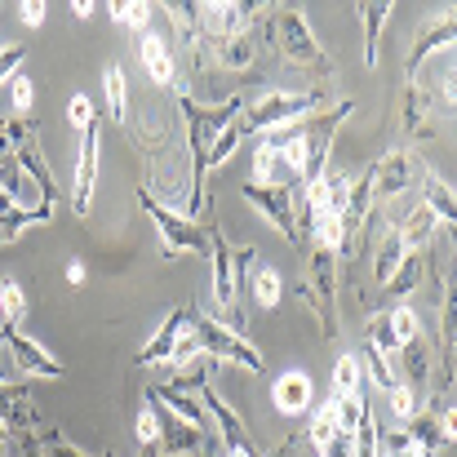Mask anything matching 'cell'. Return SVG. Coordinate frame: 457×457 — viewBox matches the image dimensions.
I'll use <instances>...</instances> for the list:
<instances>
[{"mask_svg": "<svg viewBox=\"0 0 457 457\" xmlns=\"http://www.w3.org/2000/svg\"><path fill=\"white\" fill-rule=\"evenodd\" d=\"M200 409H204V418H213V427H218V436H222V445H227V453H236V449H249V431H245V422H240V413L213 391V382H204L200 391Z\"/></svg>", "mask_w": 457, "mask_h": 457, "instance_id": "cell-10", "label": "cell"}, {"mask_svg": "<svg viewBox=\"0 0 457 457\" xmlns=\"http://www.w3.org/2000/svg\"><path fill=\"white\" fill-rule=\"evenodd\" d=\"M134 431H138V440H143V445H160V418H155V409H152V404H147V409L138 413Z\"/></svg>", "mask_w": 457, "mask_h": 457, "instance_id": "cell-44", "label": "cell"}, {"mask_svg": "<svg viewBox=\"0 0 457 457\" xmlns=\"http://www.w3.org/2000/svg\"><path fill=\"white\" fill-rule=\"evenodd\" d=\"M391 333H395V346H409V342L422 337V320H418L409 306H395V311H391Z\"/></svg>", "mask_w": 457, "mask_h": 457, "instance_id": "cell-36", "label": "cell"}, {"mask_svg": "<svg viewBox=\"0 0 457 457\" xmlns=\"http://www.w3.org/2000/svg\"><path fill=\"white\" fill-rule=\"evenodd\" d=\"M138 54H143V67L152 71L155 85H160V89H169V85H173V76H178L169 45H164V40H160L155 31H143V40H138Z\"/></svg>", "mask_w": 457, "mask_h": 457, "instance_id": "cell-19", "label": "cell"}, {"mask_svg": "<svg viewBox=\"0 0 457 457\" xmlns=\"http://www.w3.org/2000/svg\"><path fill=\"white\" fill-rule=\"evenodd\" d=\"M422 187H427V209L436 213V222H445V227H453V222H457V209H453V187H449V182H440L436 173H422Z\"/></svg>", "mask_w": 457, "mask_h": 457, "instance_id": "cell-22", "label": "cell"}, {"mask_svg": "<svg viewBox=\"0 0 457 457\" xmlns=\"http://www.w3.org/2000/svg\"><path fill=\"white\" fill-rule=\"evenodd\" d=\"M364 13V62L378 67V36H382V22L391 13V0H378V4H360Z\"/></svg>", "mask_w": 457, "mask_h": 457, "instance_id": "cell-24", "label": "cell"}, {"mask_svg": "<svg viewBox=\"0 0 457 457\" xmlns=\"http://www.w3.org/2000/svg\"><path fill=\"white\" fill-rule=\"evenodd\" d=\"M0 303H4V320H9V324H18V320H22L27 303H22V289H18V280H0Z\"/></svg>", "mask_w": 457, "mask_h": 457, "instance_id": "cell-41", "label": "cell"}, {"mask_svg": "<svg viewBox=\"0 0 457 457\" xmlns=\"http://www.w3.org/2000/svg\"><path fill=\"white\" fill-rule=\"evenodd\" d=\"M320 103H324L320 89H311V94H267V98H258L253 107H245V112L236 116V129H240V138H249V134H271V129H285V125L311 116Z\"/></svg>", "mask_w": 457, "mask_h": 457, "instance_id": "cell-2", "label": "cell"}, {"mask_svg": "<svg viewBox=\"0 0 457 457\" xmlns=\"http://www.w3.org/2000/svg\"><path fill=\"white\" fill-rule=\"evenodd\" d=\"M453 36H457V18H453V13H445V18L427 22V27L418 31V40H413L409 58H404V80H409V85H418V71H422V62H427L431 54L449 49V45H453Z\"/></svg>", "mask_w": 457, "mask_h": 457, "instance_id": "cell-9", "label": "cell"}, {"mask_svg": "<svg viewBox=\"0 0 457 457\" xmlns=\"http://www.w3.org/2000/svg\"><path fill=\"white\" fill-rule=\"evenodd\" d=\"M67 280H71V285H85V267L71 262V267H67Z\"/></svg>", "mask_w": 457, "mask_h": 457, "instance_id": "cell-50", "label": "cell"}, {"mask_svg": "<svg viewBox=\"0 0 457 457\" xmlns=\"http://www.w3.org/2000/svg\"><path fill=\"white\" fill-rule=\"evenodd\" d=\"M0 445H9V431H4V422H0Z\"/></svg>", "mask_w": 457, "mask_h": 457, "instance_id": "cell-54", "label": "cell"}, {"mask_svg": "<svg viewBox=\"0 0 457 457\" xmlns=\"http://www.w3.org/2000/svg\"><path fill=\"white\" fill-rule=\"evenodd\" d=\"M22 58H27V49H22V45H13V49H0V85H9V80L22 71Z\"/></svg>", "mask_w": 457, "mask_h": 457, "instance_id": "cell-43", "label": "cell"}, {"mask_svg": "<svg viewBox=\"0 0 457 457\" xmlns=\"http://www.w3.org/2000/svg\"><path fill=\"white\" fill-rule=\"evenodd\" d=\"M13 164H18V169H22V173L36 182V195H40V204H49V209H54V204H58V182H54V173H49L45 155L36 152L31 143H22V147L13 152Z\"/></svg>", "mask_w": 457, "mask_h": 457, "instance_id": "cell-17", "label": "cell"}, {"mask_svg": "<svg viewBox=\"0 0 457 457\" xmlns=\"http://www.w3.org/2000/svg\"><path fill=\"white\" fill-rule=\"evenodd\" d=\"M18 13H22V22H27V27H40V22H45V4H40V0L18 4Z\"/></svg>", "mask_w": 457, "mask_h": 457, "instance_id": "cell-47", "label": "cell"}, {"mask_svg": "<svg viewBox=\"0 0 457 457\" xmlns=\"http://www.w3.org/2000/svg\"><path fill=\"white\" fill-rule=\"evenodd\" d=\"M125 67L120 62H112L107 67V76H103V89H107V107H112V116L116 120H125V107H129V94H125Z\"/></svg>", "mask_w": 457, "mask_h": 457, "instance_id": "cell-30", "label": "cell"}, {"mask_svg": "<svg viewBox=\"0 0 457 457\" xmlns=\"http://www.w3.org/2000/svg\"><path fill=\"white\" fill-rule=\"evenodd\" d=\"M333 436H337V413H333V400H328V404H320V409H315V418H311V431H306V440H311V445L320 449V445H328Z\"/></svg>", "mask_w": 457, "mask_h": 457, "instance_id": "cell-37", "label": "cell"}, {"mask_svg": "<svg viewBox=\"0 0 457 457\" xmlns=\"http://www.w3.org/2000/svg\"><path fill=\"white\" fill-rule=\"evenodd\" d=\"M160 418V453L164 457H187V453H204V431L187 427L182 418H173L169 409H160L155 400H147Z\"/></svg>", "mask_w": 457, "mask_h": 457, "instance_id": "cell-12", "label": "cell"}, {"mask_svg": "<svg viewBox=\"0 0 457 457\" xmlns=\"http://www.w3.org/2000/svg\"><path fill=\"white\" fill-rule=\"evenodd\" d=\"M9 209H18V204H13V200H9V195L0 191V213H9Z\"/></svg>", "mask_w": 457, "mask_h": 457, "instance_id": "cell-52", "label": "cell"}, {"mask_svg": "<svg viewBox=\"0 0 457 457\" xmlns=\"http://www.w3.org/2000/svg\"><path fill=\"white\" fill-rule=\"evenodd\" d=\"M13 155V138H9V129L0 125V160H9Z\"/></svg>", "mask_w": 457, "mask_h": 457, "instance_id": "cell-49", "label": "cell"}, {"mask_svg": "<svg viewBox=\"0 0 457 457\" xmlns=\"http://www.w3.org/2000/svg\"><path fill=\"white\" fill-rule=\"evenodd\" d=\"M240 195L289 240V245H298L303 249V240H298V227H294V191H285V187H267V182H245L240 187Z\"/></svg>", "mask_w": 457, "mask_h": 457, "instance_id": "cell-6", "label": "cell"}, {"mask_svg": "<svg viewBox=\"0 0 457 457\" xmlns=\"http://www.w3.org/2000/svg\"><path fill=\"white\" fill-rule=\"evenodd\" d=\"M71 13H76V18H80V22H85V18H89V13H94V4H85V0H76V4H71Z\"/></svg>", "mask_w": 457, "mask_h": 457, "instance_id": "cell-51", "label": "cell"}, {"mask_svg": "<svg viewBox=\"0 0 457 457\" xmlns=\"http://www.w3.org/2000/svg\"><path fill=\"white\" fill-rule=\"evenodd\" d=\"M103 457H112V453H103Z\"/></svg>", "mask_w": 457, "mask_h": 457, "instance_id": "cell-56", "label": "cell"}, {"mask_svg": "<svg viewBox=\"0 0 457 457\" xmlns=\"http://www.w3.org/2000/svg\"><path fill=\"white\" fill-rule=\"evenodd\" d=\"M22 457H45V449H40V440L22 436Z\"/></svg>", "mask_w": 457, "mask_h": 457, "instance_id": "cell-48", "label": "cell"}, {"mask_svg": "<svg viewBox=\"0 0 457 457\" xmlns=\"http://www.w3.org/2000/svg\"><path fill=\"white\" fill-rule=\"evenodd\" d=\"M404 262V245H400V236L391 231L386 240H382V253H378V262H373V285L382 289L391 276H395V267Z\"/></svg>", "mask_w": 457, "mask_h": 457, "instance_id": "cell-29", "label": "cell"}, {"mask_svg": "<svg viewBox=\"0 0 457 457\" xmlns=\"http://www.w3.org/2000/svg\"><path fill=\"white\" fill-rule=\"evenodd\" d=\"M355 457H378V418H373V409H364V418L355 422Z\"/></svg>", "mask_w": 457, "mask_h": 457, "instance_id": "cell-39", "label": "cell"}, {"mask_svg": "<svg viewBox=\"0 0 457 457\" xmlns=\"http://www.w3.org/2000/svg\"><path fill=\"white\" fill-rule=\"evenodd\" d=\"M253 58H258V36H253V31H245V36H236V40H222V45H218V62H222V67H231V71L249 67Z\"/></svg>", "mask_w": 457, "mask_h": 457, "instance_id": "cell-26", "label": "cell"}, {"mask_svg": "<svg viewBox=\"0 0 457 457\" xmlns=\"http://www.w3.org/2000/svg\"><path fill=\"white\" fill-rule=\"evenodd\" d=\"M9 103H13V112H18V116H27V112H31V103H36V89H31V80H27L22 71L9 80Z\"/></svg>", "mask_w": 457, "mask_h": 457, "instance_id": "cell-40", "label": "cell"}, {"mask_svg": "<svg viewBox=\"0 0 457 457\" xmlns=\"http://www.w3.org/2000/svg\"><path fill=\"white\" fill-rule=\"evenodd\" d=\"M67 120H71V125H76V129H85V125H89V120H94V103H89V98H85V94H76V98H71V103H67Z\"/></svg>", "mask_w": 457, "mask_h": 457, "instance_id": "cell-45", "label": "cell"}, {"mask_svg": "<svg viewBox=\"0 0 457 457\" xmlns=\"http://www.w3.org/2000/svg\"><path fill=\"white\" fill-rule=\"evenodd\" d=\"M378 457H431V453L400 427V431H391V436H378Z\"/></svg>", "mask_w": 457, "mask_h": 457, "instance_id": "cell-32", "label": "cell"}, {"mask_svg": "<svg viewBox=\"0 0 457 457\" xmlns=\"http://www.w3.org/2000/svg\"><path fill=\"white\" fill-rule=\"evenodd\" d=\"M351 395H364V369H360V355H342L337 369H333V400H351Z\"/></svg>", "mask_w": 457, "mask_h": 457, "instance_id": "cell-23", "label": "cell"}, {"mask_svg": "<svg viewBox=\"0 0 457 457\" xmlns=\"http://www.w3.org/2000/svg\"><path fill=\"white\" fill-rule=\"evenodd\" d=\"M404 431H409L427 453H445V449H453V409H449V413H418V418L404 422Z\"/></svg>", "mask_w": 457, "mask_h": 457, "instance_id": "cell-15", "label": "cell"}, {"mask_svg": "<svg viewBox=\"0 0 457 457\" xmlns=\"http://www.w3.org/2000/svg\"><path fill=\"white\" fill-rule=\"evenodd\" d=\"M436 227H440V222H436V213H431V209H413V213L395 227V236H400L404 253H418V249L436 236Z\"/></svg>", "mask_w": 457, "mask_h": 457, "instance_id": "cell-21", "label": "cell"}, {"mask_svg": "<svg viewBox=\"0 0 457 457\" xmlns=\"http://www.w3.org/2000/svg\"><path fill=\"white\" fill-rule=\"evenodd\" d=\"M0 333H4V346H9V355H13L18 369H27V373H36V378H62V364H58L40 342H31L27 333H18V324H4Z\"/></svg>", "mask_w": 457, "mask_h": 457, "instance_id": "cell-11", "label": "cell"}, {"mask_svg": "<svg viewBox=\"0 0 457 457\" xmlns=\"http://www.w3.org/2000/svg\"><path fill=\"white\" fill-rule=\"evenodd\" d=\"M364 337H369V346H373V351H382L386 360H391V351H400V346H395V333H391V311H378V315L369 320Z\"/></svg>", "mask_w": 457, "mask_h": 457, "instance_id": "cell-34", "label": "cell"}, {"mask_svg": "<svg viewBox=\"0 0 457 457\" xmlns=\"http://www.w3.org/2000/svg\"><path fill=\"white\" fill-rule=\"evenodd\" d=\"M138 457H160V445H143V453Z\"/></svg>", "mask_w": 457, "mask_h": 457, "instance_id": "cell-53", "label": "cell"}, {"mask_svg": "<svg viewBox=\"0 0 457 457\" xmlns=\"http://www.w3.org/2000/svg\"><path fill=\"white\" fill-rule=\"evenodd\" d=\"M178 107H182V116H187V143H191V191H187V213H195L200 209V182H204V155L213 147V138L245 112V98L240 94H231V98H222L218 107H200L195 98H178Z\"/></svg>", "mask_w": 457, "mask_h": 457, "instance_id": "cell-1", "label": "cell"}, {"mask_svg": "<svg viewBox=\"0 0 457 457\" xmlns=\"http://www.w3.org/2000/svg\"><path fill=\"white\" fill-rule=\"evenodd\" d=\"M187 333L195 337V346H200L209 360H231V364H240V369H249V373H262V355L253 351V342L240 337V333H231V328H222L213 315H204V311L191 306Z\"/></svg>", "mask_w": 457, "mask_h": 457, "instance_id": "cell-3", "label": "cell"}, {"mask_svg": "<svg viewBox=\"0 0 457 457\" xmlns=\"http://www.w3.org/2000/svg\"><path fill=\"white\" fill-rule=\"evenodd\" d=\"M112 18H116L120 27H129V31H147V22H152V4H147V0L112 4Z\"/></svg>", "mask_w": 457, "mask_h": 457, "instance_id": "cell-35", "label": "cell"}, {"mask_svg": "<svg viewBox=\"0 0 457 457\" xmlns=\"http://www.w3.org/2000/svg\"><path fill=\"white\" fill-rule=\"evenodd\" d=\"M147 400H155L160 409H169L173 418H182L187 427H195V431H204L209 427V418H204V409L195 404V395H182V391H169V386H152L147 391Z\"/></svg>", "mask_w": 457, "mask_h": 457, "instance_id": "cell-20", "label": "cell"}, {"mask_svg": "<svg viewBox=\"0 0 457 457\" xmlns=\"http://www.w3.org/2000/svg\"><path fill=\"white\" fill-rule=\"evenodd\" d=\"M276 40H280V49L289 54V62H298V67L315 71V76H333V62H328L324 49L315 45L303 9H280V13H276Z\"/></svg>", "mask_w": 457, "mask_h": 457, "instance_id": "cell-5", "label": "cell"}, {"mask_svg": "<svg viewBox=\"0 0 457 457\" xmlns=\"http://www.w3.org/2000/svg\"><path fill=\"white\" fill-rule=\"evenodd\" d=\"M422 169H418V160L409 152H391L382 164H373V200L378 195H400V191H409V182L418 178Z\"/></svg>", "mask_w": 457, "mask_h": 457, "instance_id": "cell-14", "label": "cell"}, {"mask_svg": "<svg viewBox=\"0 0 457 457\" xmlns=\"http://www.w3.org/2000/svg\"><path fill=\"white\" fill-rule=\"evenodd\" d=\"M280 294H285V280H280V271H271V267L253 271V303L271 311V306L280 303Z\"/></svg>", "mask_w": 457, "mask_h": 457, "instance_id": "cell-33", "label": "cell"}, {"mask_svg": "<svg viewBox=\"0 0 457 457\" xmlns=\"http://www.w3.org/2000/svg\"><path fill=\"white\" fill-rule=\"evenodd\" d=\"M40 445L49 449V457H85L76 445H71V440H67V436H62V431H58V427H49V431L40 436Z\"/></svg>", "mask_w": 457, "mask_h": 457, "instance_id": "cell-42", "label": "cell"}, {"mask_svg": "<svg viewBox=\"0 0 457 457\" xmlns=\"http://www.w3.org/2000/svg\"><path fill=\"white\" fill-rule=\"evenodd\" d=\"M253 13H258V4H195V31L204 40L222 45V40L245 36Z\"/></svg>", "mask_w": 457, "mask_h": 457, "instance_id": "cell-7", "label": "cell"}, {"mask_svg": "<svg viewBox=\"0 0 457 457\" xmlns=\"http://www.w3.org/2000/svg\"><path fill=\"white\" fill-rule=\"evenodd\" d=\"M54 209L49 204H31V209H9V213H0V245H9L27 222H45Z\"/></svg>", "mask_w": 457, "mask_h": 457, "instance_id": "cell-28", "label": "cell"}, {"mask_svg": "<svg viewBox=\"0 0 457 457\" xmlns=\"http://www.w3.org/2000/svg\"><path fill=\"white\" fill-rule=\"evenodd\" d=\"M271 395H276V409H280V413L298 418V413H306V409H311V378H306V373H298V369H294V373H280Z\"/></svg>", "mask_w": 457, "mask_h": 457, "instance_id": "cell-18", "label": "cell"}, {"mask_svg": "<svg viewBox=\"0 0 457 457\" xmlns=\"http://www.w3.org/2000/svg\"><path fill=\"white\" fill-rule=\"evenodd\" d=\"M422 285V253H404V262L395 267V276L382 285V294L386 298H404V294H413Z\"/></svg>", "mask_w": 457, "mask_h": 457, "instance_id": "cell-25", "label": "cell"}, {"mask_svg": "<svg viewBox=\"0 0 457 457\" xmlns=\"http://www.w3.org/2000/svg\"><path fill=\"white\" fill-rule=\"evenodd\" d=\"M138 204L152 213V222L160 227L164 258H178V253H204V249H209V231H204V227H195L187 213H173L169 204H160L152 191H138Z\"/></svg>", "mask_w": 457, "mask_h": 457, "instance_id": "cell-4", "label": "cell"}, {"mask_svg": "<svg viewBox=\"0 0 457 457\" xmlns=\"http://www.w3.org/2000/svg\"><path fill=\"white\" fill-rule=\"evenodd\" d=\"M0 457H9V445H0Z\"/></svg>", "mask_w": 457, "mask_h": 457, "instance_id": "cell-55", "label": "cell"}, {"mask_svg": "<svg viewBox=\"0 0 457 457\" xmlns=\"http://www.w3.org/2000/svg\"><path fill=\"white\" fill-rule=\"evenodd\" d=\"M360 369L373 378V386H382V391H391L400 378H395V369H391V360L382 355V351H373L369 342H364V355H360Z\"/></svg>", "mask_w": 457, "mask_h": 457, "instance_id": "cell-31", "label": "cell"}, {"mask_svg": "<svg viewBox=\"0 0 457 457\" xmlns=\"http://www.w3.org/2000/svg\"><path fill=\"white\" fill-rule=\"evenodd\" d=\"M98 152H103V125L98 116L80 129V160H76V187H71V209L85 218L94 204V182H98Z\"/></svg>", "mask_w": 457, "mask_h": 457, "instance_id": "cell-8", "label": "cell"}, {"mask_svg": "<svg viewBox=\"0 0 457 457\" xmlns=\"http://www.w3.org/2000/svg\"><path fill=\"white\" fill-rule=\"evenodd\" d=\"M386 400H391V413H395L400 422H409V418H418V413H422V404H418V391H409L404 382H395V386L386 391Z\"/></svg>", "mask_w": 457, "mask_h": 457, "instance_id": "cell-38", "label": "cell"}, {"mask_svg": "<svg viewBox=\"0 0 457 457\" xmlns=\"http://www.w3.org/2000/svg\"><path fill=\"white\" fill-rule=\"evenodd\" d=\"M187 315H191V306H173V311H169V320L160 324V333L138 351V360H134L138 369H152L160 360H173V351H178V342H182V333H187Z\"/></svg>", "mask_w": 457, "mask_h": 457, "instance_id": "cell-13", "label": "cell"}, {"mask_svg": "<svg viewBox=\"0 0 457 457\" xmlns=\"http://www.w3.org/2000/svg\"><path fill=\"white\" fill-rule=\"evenodd\" d=\"M427 94L418 89V85H404V134H413V138H427L431 134V125H427Z\"/></svg>", "mask_w": 457, "mask_h": 457, "instance_id": "cell-27", "label": "cell"}, {"mask_svg": "<svg viewBox=\"0 0 457 457\" xmlns=\"http://www.w3.org/2000/svg\"><path fill=\"white\" fill-rule=\"evenodd\" d=\"M280 457H320V449H315L306 436H289V440L280 445Z\"/></svg>", "mask_w": 457, "mask_h": 457, "instance_id": "cell-46", "label": "cell"}, {"mask_svg": "<svg viewBox=\"0 0 457 457\" xmlns=\"http://www.w3.org/2000/svg\"><path fill=\"white\" fill-rule=\"evenodd\" d=\"M0 422H4V431H27V427H36V409H31L27 386L0 382Z\"/></svg>", "mask_w": 457, "mask_h": 457, "instance_id": "cell-16", "label": "cell"}]
</instances>
